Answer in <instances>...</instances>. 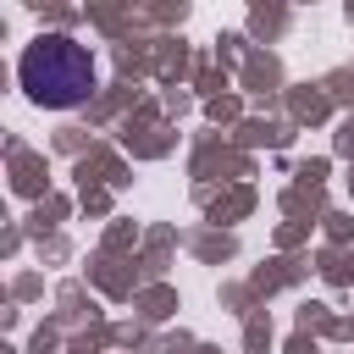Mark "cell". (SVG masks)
<instances>
[{
	"label": "cell",
	"instance_id": "1",
	"mask_svg": "<svg viewBox=\"0 0 354 354\" xmlns=\"http://www.w3.org/2000/svg\"><path fill=\"white\" fill-rule=\"evenodd\" d=\"M17 72H22L28 100L44 105V111H72V105H83L94 94V55L77 39H66V33L33 39L22 50V66Z\"/></svg>",
	"mask_w": 354,
	"mask_h": 354
}]
</instances>
